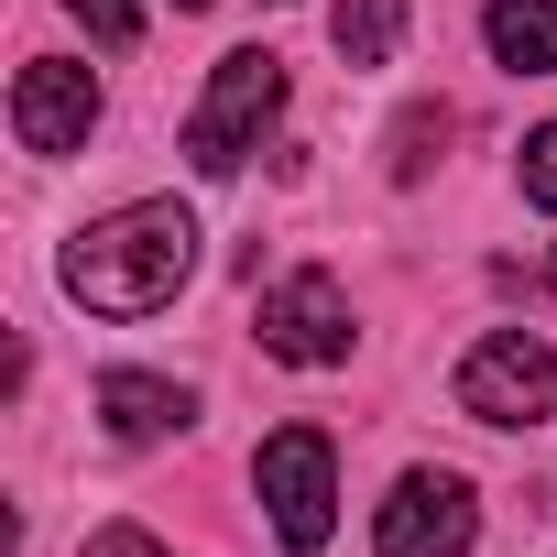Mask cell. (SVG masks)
Wrapping results in <instances>:
<instances>
[{"label":"cell","mask_w":557,"mask_h":557,"mask_svg":"<svg viewBox=\"0 0 557 557\" xmlns=\"http://www.w3.org/2000/svg\"><path fill=\"white\" fill-rule=\"evenodd\" d=\"M197 273V219L175 197H132L110 219H88L66 251H55V285L88 307V318H164Z\"/></svg>","instance_id":"obj_1"},{"label":"cell","mask_w":557,"mask_h":557,"mask_svg":"<svg viewBox=\"0 0 557 557\" xmlns=\"http://www.w3.org/2000/svg\"><path fill=\"white\" fill-rule=\"evenodd\" d=\"M273 110H285V55H273V45L219 55V77H208L197 110H186V164H197V175H240V164L262 153Z\"/></svg>","instance_id":"obj_2"},{"label":"cell","mask_w":557,"mask_h":557,"mask_svg":"<svg viewBox=\"0 0 557 557\" xmlns=\"http://www.w3.org/2000/svg\"><path fill=\"white\" fill-rule=\"evenodd\" d=\"M251 492H262L273 535H285L296 557H318V546L339 535V448H329L318 426H273L262 459H251Z\"/></svg>","instance_id":"obj_3"},{"label":"cell","mask_w":557,"mask_h":557,"mask_svg":"<svg viewBox=\"0 0 557 557\" xmlns=\"http://www.w3.org/2000/svg\"><path fill=\"white\" fill-rule=\"evenodd\" d=\"M459 416L481 426H546L557 416V350L535 329H481L459 361Z\"/></svg>","instance_id":"obj_4"},{"label":"cell","mask_w":557,"mask_h":557,"mask_svg":"<svg viewBox=\"0 0 557 557\" xmlns=\"http://www.w3.org/2000/svg\"><path fill=\"white\" fill-rule=\"evenodd\" d=\"M481 535V492L459 470H405L372 513V557H470Z\"/></svg>","instance_id":"obj_5"},{"label":"cell","mask_w":557,"mask_h":557,"mask_svg":"<svg viewBox=\"0 0 557 557\" xmlns=\"http://www.w3.org/2000/svg\"><path fill=\"white\" fill-rule=\"evenodd\" d=\"M251 329H262V350L285 372H339L350 361V296H339V273H285Z\"/></svg>","instance_id":"obj_6"},{"label":"cell","mask_w":557,"mask_h":557,"mask_svg":"<svg viewBox=\"0 0 557 557\" xmlns=\"http://www.w3.org/2000/svg\"><path fill=\"white\" fill-rule=\"evenodd\" d=\"M12 132H23V153H88V132H99V77L88 66H66V55H34L23 77H12Z\"/></svg>","instance_id":"obj_7"},{"label":"cell","mask_w":557,"mask_h":557,"mask_svg":"<svg viewBox=\"0 0 557 557\" xmlns=\"http://www.w3.org/2000/svg\"><path fill=\"white\" fill-rule=\"evenodd\" d=\"M99 416L121 448H153V437H186L197 426V394L164 383V372H99Z\"/></svg>","instance_id":"obj_8"},{"label":"cell","mask_w":557,"mask_h":557,"mask_svg":"<svg viewBox=\"0 0 557 557\" xmlns=\"http://www.w3.org/2000/svg\"><path fill=\"white\" fill-rule=\"evenodd\" d=\"M481 45H492V66H513V77H557V0H492V12H481Z\"/></svg>","instance_id":"obj_9"},{"label":"cell","mask_w":557,"mask_h":557,"mask_svg":"<svg viewBox=\"0 0 557 557\" xmlns=\"http://www.w3.org/2000/svg\"><path fill=\"white\" fill-rule=\"evenodd\" d=\"M329 45H339V66H394L405 0H339V12H329Z\"/></svg>","instance_id":"obj_10"},{"label":"cell","mask_w":557,"mask_h":557,"mask_svg":"<svg viewBox=\"0 0 557 557\" xmlns=\"http://www.w3.org/2000/svg\"><path fill=\"white\" fill-rule=\"evenodd\" d=\"M437 143H448V99H416V110L394 121V186H416V175L437 164Z\"/></svg>","instance_id":"obj_11"},{"label":"cell","mask_w":557,"mask_h":557,"mask_svg":"<svg viewBox=\"0 0 557 557\" xmlns=\"http://www.w3.org/2000/svg\"><path fill=\"white\" fill-rule=\"evenodd\" d=\"M66 12H77L110 55H132V45H143V0H66Z\"/></svg>","instance_id":"obj_12"},{"label":"cell","mask_w":557,"mask_h":557,"mask_svg":"<svg viewBox=\"0 0 557 557\" xmlns=\"http://www.w3.org/2000/svg\"><path fill=\"white\" fill-rule=\"evenodd\" d=\"M524 197H535V208H557V121H535V132H524Z\"/></svg>","instance_id":"obj_13"},{"label":"cell","mask_w":557,"mask_h":557,"mask_svg":"<svg viewBox=\"0 0 557 557\" xmlns=\"http://www.w3.org/2000/svg\"><path fill=\"white\" fill-rule=\"evenodd\" d=\"M77 557H175V546H164V535H143V524H99Z\"/></svg>","instance_id":"obj_14"},{"label":"cell","mask_w":557,"mask_h":557,"mask_svg":"<svg viewBox=\"0 0 557 557\" xmlns=\"http://www.w3.org/2000/svg\"><path fill=\"white\" fill-rule=\"evenodd\" d=\"M164 12H208V0H164Z\"/></svg>","instance_id":"obj_15"},{"label":"cell","mask_w":557,"mask_h":557,"mask_svg":"<svg viewBox=\"0 0 557 557\" xmlns=\"http://www.w3.org/2000/svg\"><path fill=\"white\" fill-rule=\"evenodd\" d=\"M546 285H557V251H546Z\"/></svg>","instance_id":"obj_16"}]
</instances>
